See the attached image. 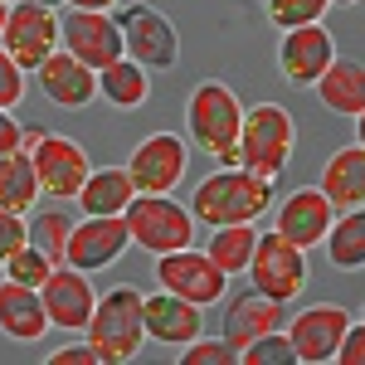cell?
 <instances>
[{
    "instance_id": "obj_45",
    "label": "cell",
    "mask_w": 365,
    "mask_h": 365,
    "mask_svg": "<svg viewBox=\"0 0 365 365\" xmlns=\"http://www.w3.org/2000/svg\"><path fill=\"white\" fill-rule=\"evenodd\" d=\"M0 282H5V263H0Z\"/></svg>"
},
{
    "instance_id": "obj_25",
    "label": "cell",
    "mask_w": 365,
    "mask_h": 365,
    "mask_svg": "<svg viewBox=\"0 0 365 365\" xmlns=\"http://www.w3.org/2000/svg\"><path fill=\"white\" fill-rule=\"evenodd\" d=\"M98 98H108L113 108L132 113V108H141L151 98V78H146V68L137 58H117V63H108L98 73Z\"/></svg>"
},
{
    "instance_id": "obj_5",
    "label": "cell",
    "mask_w": 365,
    "mask_h": 365,
    "mask_svg": "<svg viewBox=\"0 0 365 365\" xmlns=\"http://www.w3.org/2000/svg\"><path fill=\"white\" fill-rule=\"evenodd\" d=\"M127 229H132V244H141L146 253H175L190 249L195 239V215L185 205H175L170 195H137L127 205Z\"/></svg>"
},
{
    "instance_id": "obj_37",
    "label": "cell",
    "mask_w": 365,
    "mask_h": 365,
    "mask_svg": "<svg viewBox=\"0 0 365 365\" xmlns=\"http://www.w3.org/2000/svg\"><path fill=\"white\" fill-rule=\"evenodd\" d=\"M49 365H103L93 346H63V351H49Z\"/></svg>"
},
{
    "instance_id": "obj_30",
    "label": "cell",
    "mask_w": 365,
    "mask_h": 365,
    "mask_svg": "<svg viewBox=\"0 0 365 365\" xmlns=\"http://www.w3.org/2000/svg\"><path fill=\"white\" fill-rule=\"evenodd\" d=\"M331 10V0H268V20L287 34L302 25H322V15Z\"/></svg>"
},
{
    "instance_id": "obj_26",
    "label": "cell",
    "mask_w": 365,
    "mask_h": 365,
    "mask_svg": "<svg viewBox=\"0 0 365 365\" xmlns=\"http://www.w3.org/2000/svg\"><path fill=\"white\" fill-rule=\"evenodd\" d=\"M39 195H44V190H39L34 156H29L25 146L10 151V156H0V205L15 210V215H29V205H34Z\"/></svg>"
},
{
    "instance_id": "obj_23",
    "label": "cell",
    "mask_w": 365,
    "mask_h": 365,
    "mask_svg": "<svg viewBox=\"0 0 365 365\" xmlns=\"http://www.w3.org/2000/svg\"><path fill=\"white\" fill-rule=\"evenodd\" d=\"M322 195L336 210H356L365 205V146H341L331 151V161L322 166Z\"/></svg>"
},
{
    "instance_id": "obj_3",
    "label": "cell",
    "mask_w": 365,
    "mask_h": 365,
    "mask_svg": "<svg viewBox=\"0 0 365 365\" xmlns=\"http://www.w3.org/2000/svg\"><path fill=\"white\" fill-rule=\"evenodd\" d=\"M190 137L205 146L220 166H239V132H244V103L234 98L229 83H200L185 103Z\"/></svg>"
},
{
    "instance_id": "obj_39",
    "label": "cell",
    "mask_w": 365,
    "mask_h": 365,
    "mask_svg": "<svg viewBox=\"0 0 365 365\" xmlns=\"http://www.w3.org/2000/svg\"><path fill=\"white\" fill-rule=\"evenodd\" d=\"M44 137H49L44 127H25V137H20V146H25V151H34V146H39Z\"/></svg>"
},
{
    "instance_id": "obj_43",
    "label": "cell",
    "mask_w": 365,
    "mask_h": 365,
    "mask_svg": "<svg viewBox=\"0 0 365 365\" xmlns=\"http://www.w3.org/2000/svg\"><path fill=\"white\" fill-rule=\"evenodd\" d=\"M34 5H49V10H54V5H68V0H34Z\"/></svg>"
},
{
    "instance_id": "obj_38",
    "label": "cell",
    "mask_w": 365,
    "mask_h": 365,
    "mask_svg": "<svg viewBox=\"0 0 365 365\" xmlns=\"http://www.w3.org/2000/svg\"><path fill=\"white\" fill-rule=\"evenodd\" d=\"M20 137H25V127L15 122V117L0 108V156H10V151H20Z\"/></svg>"
},
{
    "instance_id": "obj_11",
    "label": "cell",
    "mask_w": 365,
    "mask_h": 365,
    "mask_svg": "<svg viewBox=\"0 0 365 365\" xmlns=\"http://www.w3.org/2000/svg\"><path fill=\"white\" fill-rule=\"evenodd\" d=\"M185 161H190L185 141L175 132H156L127 156V175H132L137 195H170L185 180Z\"/></svg>"
},
{
    "instance_id": "obj_16",
    "label": "cell",
    "mask_w": 365,
    "mask_h": 365,
    "mask_svg": "<svg viewBox=\"0 0 365 365\" xmlns=\"http://www.w3.org/2000/svg\"><path fill=\"white\" fill-rule=\"evenodd\" d=\"M336 58V44L322 25H302V29H287L278 44V68L292 88H312Z\"/></svg>"
},
{
    "instance_id": "obj_29",
    "label": "cell",
    "mask_w": 365,
    "mask_h": 365,
    "mask_svg": "<svg viewBox=\"0 0 365 365\" xmlns=\"http://www.w3.org/2000/svg\"><path fill=\"white\" fill-rule=\"evenodd\" d=\"M68 229H73V220H68L63 210H39V215L29 220V244L44 253V258L63 263V253H68Z\"/></svg>"
},
{
    "instance_id": "obj_6",
    "label": "cell",
    "mask_w": 365,
    "mask_h": 365,
    "mask_svg": "<svg viewBox=\"0 0 365 365\" xmlns=\"http://www.w3.org/2000/svg\"><path fill=\"white\" fill-rule=\"evenodd\" d=\"M58 49H68V54L88 63L93 73H103L108 63L117 58H127V44H122V25H117L108 10H78V5H68L63 15H58Z\"/></svg>"
},
{
    "instance_id": "obj_9",
    "label": "cell",
    "mask_w": 365,
    "mask_h": 365,
    "mask_svg": "<svg viewBox=\"0 0 365 365\" xmlns=\"http://www.w3.org/2000/svg\"><path fill=\"white\" fill-rule=\"evenodd\" d=\"M156 282H161L166 292H175V297L195 302V307H215V302H225L229 273L210 253L175 249V253H161V258H156Z\"/></svg>"
},
{
    "instance_id": "obj_36",
    "label": "cell",
    "mask_w": 365,
    "mask_h": 365,
    "mask_svg": "<svg viewBox=\"0 0 365 365\" xmlns=\"http://www.w3.org/2000/svg\"><path fill=\"white\" fill-rule=\"evenodd\" d=\"M336 361H341V365H365V322H351V327H346Z\"/></svg>"
},
{
    "instance_id": "obj_40",
    "label": "cell",
    "mask_w": 365,
    "mask_h": 365,
    "mask_svg": "<svg viewBox=\"0 0 365 365\" xmlns=\"http://www.w3.org/2000/svg\"><path fill=\"white\" fill-rule=\"evenodd\" d=\"M68 5H78V10H113L117 0H68Z\"/></svg>"
},
{
    "instance_id": "obj_34",
    "label": "cell",
    "mask_w": 365,
    "mask_h": 365,
    "mask_svg": "<svg viewBox=\"0 0 365 365\" xmlns=\"http://www.w3.org/2000/svg\"><path fill=\"white\" fill-rule=\"evenodd\" d=\"M25 244H29L25 215H15V210H5V205H0V263H5L15 249H25Z\"/></svg>"
},
{
    "instance_id": "obj_8",
    "label": "cell",
    "mask_w": 365,
    "mask_h": 365,
    "mask_svg": "<svg viewBox=\"0 0 365 365\" xmlns=\"http://www.w3.org/2000/svg\"><path fill=\"white\" fill-rule=\"evenodd\" d=\"M117 25H122L127 58H137L146 73L175 68V58H180V29L170 25L161 10H151V5H127Z\"/></svg>"
},
{
    "instance_id": "obj_13",
    "label": "cell",
    "mask_w": 365,
    "mask_h": 365,
    "mask_svg": "<svg viewBox=\"0 0 365 365\" xmlns=\"http://www.w3.org/2000/svg\"><path fill=\"white\" fill-rule=\"evenodd\" d=\"M346 327H351V312L336 307V302H317V307L297 312L292 327H287V341H292V351H297V365L336 361Z\"/></svg>"
},
{
    "instance_id": "obj_24",
    "label": "cell",
    "mask_w": 365,
    "mask_h": 365,
    "mask_svg": "<svg viewBox=\"0 0 365 365\" xmlns=\"http://www.w3.org/2000/svg\"><path fill=\"white\" fill-rule=\"evenodd\" d=\"M132 200H137V185H132L127 166H103L83 180L78 210H83V215H127Z\"/></svg>"
},
{
    "instance_id": "obj_32",
    "label": "cell",
    "mask_w": 365,
    "mask_h": 365,
    "mask_svg": "<svg viewBox=\"0 0 365 365\" xmlns=\"http://www.w3.org/2000/svg\"><path fill=\"white\" fill-rule=\"evenodd\" d=\"M239 361L244 365H297V351H292V341L282 331H263L258 341H249L239 351Z\"/></svg>"
},
{
    "instance_id": "obj_35",
    "label": "cell",
    "mask_w": 365,
    "mask_h": 365,
    "mask_svg": "<svg viewBox=\"0 0 365 365\" xmlns=\"http://www.w3.org/2000/svg\"><path fill=\"white\" fill-rule=\"evenodd\" d=\"M20 98H25V68H20L15 58L0 49V108L10 113V108H15Z\"/></svg>"
},
{
    "instance_id": "obj_44",
    "label": "cell",
    "mask_w": 365,
    "mask_h": 365,
    "mask_svg": "<svg viewBox=\"0 0 365 365\" xmlns=\"http://www.w3.org/2000/svg\"><path fill=\"white\" fill-rule=\"evenodd\" d=\"M331 5H356V0H331Z\"/></svg>"
},
{
    "instance_id": "obj_28",
    "label": "cell",
    "mask_w": 365,
    "mask_h": 365,
    "mask_svg": "<svg viewBox=\"0 0 365 365\" xmlns=\"http://www.w3.org/2000/svg\"><path fill=\"white\" fill-rule=\"evenodd\" d=\"M253 249H258V229L253 225H225V229H215L210 244H205V253L225 268L229 278H234V273H249Z\"/></svg>"
},
{
    "instance_id": "obj_20",
    "label": "cell",
    "mask_w": 365,
    "mask_h": 365,
    "mask_svg": "<svg viewBox=\"0 0 365 365\" xmlns=\"http://www.w3.org/2000/svg\"><path fill=\"white\" fill-rule=\"evenodd\" d=\"M0 331L10 341H44L49 312H44L39 287H25V282H15V278L0 282Z\"/></svg>"
},
{
    "instance_id": "obj_21",
    "label": "cell",
    "mask_w": 365,
    "mask_h": 365,
    "mask_svg": "<svg viewBox=\"0 0 365 365\" xmlns=\"http://www.w3.org/2000/svg\"><path fill=\"white\" fill-rule=\"evenodd\" d=\"M282 327V302H273V297H263L258 287H249V292H239V297H229L225 307V336L244 351L249 341H258L263 331H278Z\"/></svg>"
},
{
    "instance_id": "obj_10",
    "label": "cell",
    "mask_w": 365,
    "mask_h": 365,
    "mask_svg": "<svg viewBox=\"0 0 365 365\" xmlns=\"http://www.w3.org/2000/svg\"><path fill=\"white\" fill-rule=\"evenodd\" d=\"M58 44H63V39H58V15L49 10V5H34V0L10 5V20H5V34H0V49L15 58L25 73L39 68Z\"/></svg>"
},
{
    "instance_id": "obj_1",
    "label": "cell",
    "mask_w": 365,
    "mask_h": 365,
    "mask_svg": "<svg viewBox=\"0 0 365 365\" xmlns=\"http://www.w3.org/2000/svg\"><path fill=\"white\" fill-rule=\"evenodd\" d=\"M268 205H273V180H263L244 166H220L195 185L190 215H195V225L225 229V225H253L258 215H268Z\"/></svg>"
},
{
    "instance_id": "obj_7",
    "label": "cell",
    "mask_w": 365,
    "mask_h": 365,
    "mask_svg": "<svg viewBox=\"0 0 365 365\" xmlns=\"http://www.w3.org/2000/svg\"><path fill=\"white\" fill-rule=\"evenodd\" d=\"M249 278L263 297H273V302L287 307L307 287V249H297L292 239H282L278 229L273 234H258V249L249 258Z\"/></svg>"
},
{
    "instance_id": "obj_17",
    "label": "cell",
    "mask_w": 365,
    "mask_h": 365,
    "mask_svg": "<svg viewBox=\"0 0 365 365\" xmlns=\"http://www.w3.org/2000/svg\"><path fill=\"white\" fill-rule=\"evenodd\" d=\"M331 220H336V205L322 195V190H292V195L278 205L273 229H278L282 239H292L297 249H317V244L331 234Z\"/></svg>"
},
{
    "instance_id": "obj_22",
    "label": "cell",
    "mask_w": 365,
    "mask_h": 365,
    "mask_svg": "<svg viewBox=\"0 0 365 365\" xmlns=\"http://www.w3.org/2000/svg\"><path fill=\"white\" fill-rule=\"evenodd\" d=\"M317 98L327 113H341V117H361L365 113V63L361 58H331V68L317 78Z\"/></svg>"
},
{
    "instance_id": "obj_4",
    "label": "cell",
    "mask_w": 365,
    "mask_h": 365,
    "mask_svg": "<svg viewBox=\"0 0 365 365\" xmlns=\"http://www.w3.org/2000/svg\"><path fill=\"white\" fill-rule=\"evenodd\" d=\"M292 113L278 103H258L244 113V132H239V166L263 175V180H278L287 161H292Z\"/></svg>"
},
{
    "instance_id": "obj_46",
    "label": "cell",
    "mask_w": 365,
    "mask_h": 365,
    "mask_svg": "<svg viewBox=\"0 0 365 365\" xmlns=\"http://www.w3.org/2000/svg\"><path fill=\"white\" fill-rule=\"evenodd\" d=\"M5 5H10V0H5Z\"/></svg>"
},
{
    "instance_id": "obj_27",
    "label": "cell",
    "mask_w": 365,
    "mask_h": 365,
    "mask_svg": "<svg viewBox=\"0 0 365 365\" xmlns=\"http://www.w3.org/2000/svg\"><path fill=\"white\" fill-rule=\"evenodd\" d=\"M322 244H327L331 268H341V273L365 268V205H356V210H341V220H331V234H327Z\"/></svg>"
},
{
    "instance_id": "obj_42",
    "label": "cell",
    "mask_w": 365,
    "mask_h": 365,
    "mask_svg": "<svg viewBox=\"0 0 365 365\" xmlns=\"http://www.w3.org/2000/svg\"><path fill=\"white\" fill-rule=\"evenodd\" d=\"M5 20H10V5L0 0V34H5Z\"/></svg>"
},
{
    "instance_id": "obj_19",
    "label": "cell",
    "mask_w": 365,
    "mask_h": 365,
    "mask_svg": "<svg viewBox=\"0 0 365 365\" xmlns=\"http://www.w3.org/2000/svg\"><path fill=\"white\" fill-rule=\"evenodd\" d=\"M205 331V307L175 297V292H151L146 297V336L161 341V346H190Z\"/></svg>"
},
{
    "instance_id": "obj_41",
    "label": "cell",
    "mask_w": 365,
    "mask_h": 365,
    "mask_svg": "<svg viewBox=\"0 0 365 365\" xmlns=\"http://www.w3.org/2000/svg\"><path fill=\"white\" fill-rule=\"evenodd\" d=\"M356 146H365V113L356 117Z\"/></svg>"
},
{
    "instance_id": "obj_2",
    "label": "cell",
    "mask_w": 365,
    "mask_h": 365,
    "mask_svg": "<svg viewBox=\"0 0 365 365\" xmlns=\"http://www.w3.org/2000/svg\"><path fill=\"white\" fill-rule=\"evenodd\" d=\"M141 341H146V292L122 282L108 297H98L88 322V346L98 351L103 365H122L141 351Z\"/></svg>"
},
{
    "instance_id": "obj_33",
    "label": "cell",
    "mask_w": 365,
    "mask_h": 365,
    "mask_svg": "<svg viewBox=\"0 0 365 365\" xmlns=\"http://www.w3.org/2000/svg\"><path fill=\"white\" fill-rule=\"evenodd\" d=\"M239 361V346L229 336H220V341H205V336H195L185 351H180V365H234Z\"/></svg>"
},
{
    "instance_id": "obj_47",
    "label": "cell",
    "mask_w": 365,
    "mask_h": 365,
    "mask_svg": "<svg viewBox=\"0 0 365 365\" xmlns=\"http://www.w3.org/2000/svg\"><path fill=\"white\" fill-rule=\"evenodd\" d=\"M361 322H365V317H361Z\"/></svg>"
},
{
    "instance_id": "obj_14",
    "label": "cell",
    "mask_w": 365,
    "mask_h": 365,
    "mask_svg": "<svg viewBox=\"0 0 365 365\" xmlns=\"http://www.w3.org/2000/svg\"><path fill=\"white\" fill-rule=\"evenodd\" d=\"M39 297H44V312H49V327H58V331H88L93 307H98V292H93L83 268L58 263L54 273L44 278Z\"/></svg>"
},
{
    "instance_id": "obj_15",
    "label": "cell",
    "mask_w": 365,
    "mask_h": 365,
    "mask_svg": "<svg viewBox=\"0 0 365 365\" xmlns=\"http://www.w3.org/2000/svg\"><path fill=\"white\" fill-rule=\"evenodd\" d=\"M34 175H39V190L54 200H78V190H83V180L93 175V166H88V151L78 146V141L68 137H44L34 151Z\"/></svg>"
},
{
    "instance_id": "obj_31",
    "label": "cell",
    "mask_w": 365,
    "mask_h": 365,
    "mask_svg": "<svg viewBox=\"0 0 365 365\" xmlns=\"http://www.w3.org/2000/svg\"><path fill=\"white\" fill-rule=\"evenodd\" d=\"M54 268H58V263H54V258H44L34 244H25V249H15L10 258H5V278L25 282V287H44V278H49Z\"/></svg>"
},
{
    "instance_id": "obj_12",
    "label": "cell",
    "mask_w": 365,
    "mask_h": 365,
    "mask_svg": "<svg viewBox=\"0 0 365 365\" xmlns=\"http://www.w3.org/2000/svg\"><path fill=\"white\" fill-rule=\"evenodd\" d=\"M132 244V229H127V215H88L83 225L68 229V253L63 263L83 268V273H98V268H113L117 258Z\"/></svg>"
},
{
    "instance_id": "obj_18",
    "label": "cell",
    "mask_w": 365,
    "mask_h": 365,
    "mask_svg": "<svg viewBox=\"0 0 365 365\" xmlns=\"http://www.w3.org/2000/svg\"><path fill=\"white\" fill-rule=\"evenodd\" d=\"M34 78H39V93L54 103V108H88L93 98H98V73L78 63V58L68 54V49H54V54L44 58L39 68H34Z\"/></svg>"
}]
</instances>
